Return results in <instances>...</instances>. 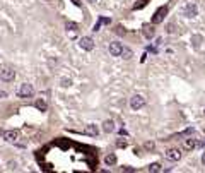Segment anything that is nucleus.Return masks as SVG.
Listing matches in <instances>:
<instances>
[{
  "label": "nucleus",
  "mask_w": 205,
  "mask_h": 173,
  "mask_svg": "<svg viewBox=\"0 0 205 173\" xmlns=\"http://www.w3.org/2000/svg\"><path fill=\"white\" fill-rule=\"evenodd\" d=\"M32 94H34V87L29 82H22L19 86V89H17V96L19 98H31Z\"/></svg>",
  "instance_id": "1"
},
{
  "label": "nucleus",
  "mask_w": 205,
  "mask_h": 173,
  "mask_svg": "<svg viewBox=\"0 0 205 173\" xmlns=\"http://www.w3.org/2000/svg\"><path fill=\"white\" fill-rule=\"evenodd\" d=\"M145 106V98L142 96V94H133V96L130 98V108L132 110H140V108H144Z\"/></svg>",
  "instance_id": "2"
},
{
  "label": "nucleus",
  "mask_w": 205,
  "mask_h": 173,
  "mask_svg": "<svg viewBox=\"0 0 205 173\" xmlns=\"http://www.w3.org/2000/svg\"><path fill=\"white\" fill-rule=\"evenodd\" d=\"M79 46L86 51H92L94 50V39L91 38V36H82V38L79 39Z\"/></svg>",
  "instance_id": "3"
},
{
  "label": "nucleus",
  "mask_w": 205,
  "mask_h": 173,
  "mask_svg": "<svg viewBox=\"0 0 205 173\" xmlns=\"http://www.w3.org/2000/svg\"><path fill=\"white\" fill-rule=\"evenodd\" d=\"M166 14H168V7H166V5L159 7V9L156 10V14L152 16V24H159V23H162L164 17H166Z\"/></svg>",
  "instance_id": "4"
},
{
  "label": "nucleus",
  "mask_w": 205,
  "mask_h": 173,
  "mask_svg": "<svg viewBox=\"0 0 205 173\" xmlns=\"http://www.w3.org/2000/svg\"><path fill=\"white\" fill-rule=\"evenodd\" d=\"M0 79L5 81V82H10V81L16 79V71L10 67H3L2 71H0Z\"/></svg>",
  "instance_id": "5"
},
{
  "label": "nucleus",
  "mask_w": 205,
  "mask_h": 173,
  "mask_svg": "<svg viewBox=\"0 0 205 173\" xmlns=\"http://www.w3.org/2000/svg\"><path fill=\"white\" fill-rule=\"evenodd\" d=\"M109 55L111 57H122V51H123V45L120 41H111L109 43Z\"/></svg>",
  "instance_id": "6"
},
{
  "label": "nucleus",
  "mask_w": 205,
  "mask_h": 173,
  "mask_svg": "<svg viewBox=\"0 0 205 173\" xmlns=\"http://www.w3.org/2000/svg\"><path fill=\"white\" fill-rule=\"evenodd\" d=\"M183 14H185V17H188V19H193V17L198 16V7H197L195 3H188V5H185V9H183Z\"/></svg>",
  "instance_id": "7"
},
{
  "label": "nucleus",
  "mask_w": 205,
  "mask_h": 173,
  "mask_svg": "<svg viewBox=\"0 0 205 173\" xmlns=\"http://www.w3.org/2000/svg\"><path fill=\"white\" fill-rule=\"evenodd\" d=\"M166 158L169 161H179L181 160V151L176 149V148H171V149L166 151Z\"/></svg>",
  "instance_id": "8"
},
{
  "label": "nucleus",
  "mask_w": 205,
  "mask_h": 173,
  "mask_svg": "<svg viewBox=\"0 0 205 173\" xmlns=\"http://www.w3.org/2000/svg\"><path fill=\"white\" fill-rule=\"evenodd\" d=\"M3 139L9 142H16L17 139H19V130H16V128H10V130H5L3 132Z\"/></svg>",
  "instance_id": "9"
},
{
  "label": "nucleus",
  "mask_w": 205,
  "mask_h": 173,
  "mask_svg": "<svg viewBox=\"0 0 205 173\" xmlns=\"http://www.w3.org/2000/svg\"><path fill=\"white\" fill-rule=\"evenodd\" d=\"M84 134H86V135H91V137H96V135L99 134V128H98L94 123H87L86 128H84Z\"/></svg>",
  "instance_id": "10"
},
{
  "label": "nucleus",
  "mask_w": 205,
  "mask_h": 173,
  "mask_svg": "<svg viewBox=\"0 0 205 173\" xmlns=\"http://www.w3.org/2000/svg\"><path fill=\"white\" fill-rule=\"evenodd\" d=\"M115 130H116V125H115V122H113L111 118L102 122V132H106V134H111V132H115Z\"/></svg>",
  "instance_id": "11"
},
{
  "label": "nucleus",
  "mask_w": 205,
  "mask_h": 173,
  "mask_svg": "<svg viewBox=\"0 0 205 173\" xmlns=\"http://www.w3.org/2000/svg\"><path fill=\"white\" fill-rule=\"evenodd\" d=\"M197 146H198V142H197V139H193V137L185 139V142H183V149L185 151H192V149H195Z\"/></svg>",
  "instance_id": "12"
},
{
  "label": "nucleus",
  "mask_w": 205,
  "mask_h": 173,
  "mask_svg": "<svg viewBox=\"0 0 205 173\" xmlns=\"http://www.w3.org/2000/svg\"><path fill=\"white\" fill-rule=\"evenodd\" d=\"M142 33H144V36H145L147 39H151L152 36H154V28H152L151 24H145L144 28H142Z\"/></svg>",
  "instance_id": "13"
},
{
  "label": "nucleus",
  "mask_w": 205,
  "mask_h": 173,
  "mask_svg": "<svg viewBox=\"0 0 205 173\" xmlns=\"http://www.w3.org/2000/svg\"><path fill=\"white\" fill-rule=\"evenodd\" d=\"M104 165H108V166H113V165H116V156L115 154H106L104 156Z\"/></svg>",
  "instance_id": "14"
},
{
  "label": "nucleus",
  "mask_w": 205,
  "mask_h": 173,
  "mask_svg": "<svg viewBox=\"0 0 205 173\" xmlns=\"http://www.w3.org/2000/svg\"><path fill=\"white\" fill-rule=\"evenodd\" d=\"M34 106L39 110V112H46V110H48V105H46V101H45V99H36Z\"/></svg>",
  "instance_id": "15"
},
{
  "label": "nucleus",
  "mask_w": 205,
  "mask_h": 173,
  "mask_svg": "<svg viewBox=\"0 0 205 173\" xmlns=\"http://www.w3.org/2000/svg\"><path fill=\"white\" fill-rule=\"evenodd\" d=\"M202 41H203V38L200 34H193L192 36V43H193V46H195V48H198L200 45H202Z\"/></svg>",
  "instance_id": "16"
},
{
  "label": "nucleus",
  "mask_w": 205,
  "mask_h": 173,
  "mask_svg": "<svg viewBox=\"0 0 205 173\" xmlns=\"http://www.w3.org/2000/svg\"><path fill=\"white\" fill-rule=\"evenodd\" d=\"M147 170L151 173H157V171H162V166H161V163H152V165H149Z\"/></svg>",
  "instance_id": "17"
},
{
  "label": "nucleus",
  "mask_w": 205,
  "mask_h": 173,
  "mask_svg": "<svg viewBox=\"0 0 205 173\" xmlns=\"http://www.w3.org/2000/svg\"><path fill=\"white\" fill-rule=\"evenodd\" d=\"M122 57L125 58V60H130L132 57H133V51L130 48H127V46H123V51H122Z\"/></svg>",
  "instance_id": "18"
},
{
  "label": "nucleus",
  "mask_w": 205,
  "mask_h": 173,
  "mask_svg": "<svg viewBox=\"0 0 205 173\" xmlns=\"http://www.w3.org/2000/svg\"><path fill=\"white\" fill-rule=\"evenodd\" d=\"M101 24H109V19H99L96 23V26L92 28V31H99V28H101Z\"/></svg>",
  "instance_id": "19"
},
{
  "label": "nucleus",
  "mask_w": 205,
  "mask_h": 173,
  "mask_svg": "<svg viewBox=\"0 0 205 173\" xmlns=\"http://www.w3.org/2000/svg\"><path fill=\"white\" fill-rule=\"evenodd\" d=\"M127 144H128V142L125 141V139H122V137H120V139H116V148L125 149V148H127Z\"/></svg>",
  "instance_id": "20"
},
{
  "label": "nucleus",
  "mask_w": 205,
  "mask_h": 173,
  "mask_svg": "<svg viewBox=\"0 0 205 173\" xmlns=\"http://www.w3.org/2000/svg\"><path fill=\"white\" fill-rule=\"evenodd\" d=\"M144 148L147 149V151H152L154 148H156V144H154L152 141H147V142H145V144H144Z\"/></svg>",
  "instance_id": "21"
},
{
  "label": "nucleus",
  "mask_w": 205,
  "mask_h": 173,
  "mask_svg": "<svg viewBox=\"0 0 205 173\" xmlns=\"http://www.w3.org/2000/svg\"><path fill=\"white\" fill-rule=\"evenodd\" d=\"M67 31H77V24L75 23H67Z\"/></svg>",
  "instance_id": "22"
},
{
  "label": "nucleus",
  "mask_w": 205,
  "mask_h": 173,
  "mask_svg": "<svg viewBox=\"0 0 205 173\" xmlns=\"http://www.w3.org/2000/svg\"><path fill=\"white\" fill-rule=\"evenodd\" d=\"M147 2H149V0H140V3H135V5H133V9H135V10H137V9H140V7L147 5Z\"/></svg>",
  "instance_id": "23"
},
{
  "label": "nucleus",
  "mask_w": 205,
  "mask_h": 173,
  "mask_svg": "<svg viewBox=\"0 0 205 173\" xmlns=\"http://www.w3.org/2000/svg\"><path fill=\"white\" fill-rule=\"evenodd\" d=\"M62 86H63V87L72 86V81H70V79H62Z\"/></svg>",
  "instance_id": "24"
},
{
  "label": "nucleus",
  "mask_w": 205,
  "mask_h": 173,
  "mask_svg": "<svg viewBox=\"0 0 205 173\" xmlns=\"http://www.w3.org/2000/svg\"><path fill=\"white\" fill-rule=\"evenodd\" d=\"M116 33H118V34H125V29H123L122 26H118V28H116Z\"/></svg>",
  "instance_id": "25"
},
{
  "label": "nucleus",
  "mask_w": 205,
  "mask_h": 173,
  "mask_svg": "<svg viewBox=\"0 0 205 173\" xmlns=\"http://www.w3.org/2000/svg\"><path fill=\"white\" fill-rule=\"evenodd\" d=\"M122 171H135L132 166H122Z\"/></svg>",
  "instance_id": "26"
},
{
  "label": "nucleus",
  "mask_w": 205,
  "mask_h": 173,
  "mask_svg": "<svg viewBox=\"0 0 205 173\" xmlns=\"http://www.w3.org/2000/svg\"><path fill=\"white\" fill-rule=\"evenodd\" d=\"M166 31H168V33H174V26H173V24H169V26H168V29H166Z\"/></svg>",
  "instance_id": "27"
},
{
  "label": "nucleus",
  "mask_w": 205,
  "mask_h": 173,
  "mask_svg": "<svg viewBox=\"0 0 205 173\" xmlns=\"http://www.w3.org/2000/svg\"><path fill=\"white\" fill-rule=\"evenodd\" d=\"M7 96V93H5V91H0V98H5Z\"/></svg>",
  "instance_id": "28"
},
{
  "label": "nucleus",
  "mask_w": 205,
  "mask_h": 173,
  "mask_svg": "<svg viewBox=\"0 0 205 173\" xmlns=\"http://www.w3.org/2000/svg\"><path fill=\"white\" fill-rule=\"evenodd\" d=\"M202 165H203V166H205V153L202 154Z\"/></svg>",
  "instance_id": "29"
},
{
  "label": "nucleus",
  "mask_w": 205,
  "mask_h": 173,
  "mask_svg": "<svg viewBox=\"0 0 205 173\" xmlns=\"http://www.w3.org/2000/svg\"><path fill=\"white\" fill-rule=\"evenodd\" d=\"M72 2H74L75 5H80V2H79V0H72Z\"/></svg>",
  "instance_id": "30"
},
{
  "label": "nucleus",
  "mask_w": 205,
  "mask_h": 173,
  "mask_svg": "<svg viewBox=\"0 0 205 173\" xmlns=\"http://www.w3.org/2000/svg\"><path fill=\"white\" fill-rule=\"evenodd\" d=\"M87 2H91V3H94V2H98V0H87Z\"/></svg>",
  "instance_id": "31"
},
{
  "label": "nucleus",
  "mask_w": 205,
  "mask_h": 173,
  "mask_svg": "<svg viewBox=\"0 0 205 173\" xmlns=\"http://www.w3.org/2000/svg\"><path fill=\"white\" fill-rule=\"evenodd\" d=\"M203 115H205V108H203Z\"/></svg>",
  "instance_id": "32"
}]
</instances>
